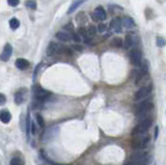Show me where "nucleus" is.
Wrapping results in <instances>:
<instances>
[{
    "instance_id": "obj_1",
    "label": "nucleus",
    "mask_w": 166,
    "mask_h": 165,
    "mask_svg": "<svg viewBox=\"0 0 166 165\" xmlns=\"http://www.w3.org/2000/svg\"><path fill=\"white\" fill-rule=\"evenodd\" d=\"M154 109V105L151 101H145L139 104L137 106V109H136V116H137L138 119H145V118H148L151 112Z\"/></svg>"
},
{
    "instance_id": "obj_2",
    "label": "nucleus",
    "mask_w": 166,
    "mask_h": 165,
    "mask_svg": "<svg viewBox=\"0 0 166 165\" xmlns=\"http://www.w3.org/2000/svg\"><path fill=\"white\" fill-rule=\"evenodd\" d=\"M153 125V118L141 119L137 125L135 126L132 131V136H142L149 130Z\"/></svg>"
},
{
    "instance_id": "obj_3",
    "label": "nucleus",
    "mask_w": 166,
    "mask_h": 165,
    "mask_svg": "<svg viewBox=\"0 0 166 165\" xmlns=\"http://www.w3.org/2000/svg\"><path fill=\"white\" fill-rule=\"evenodd\" d=\"M33 92H34V106H37V107H41V105L43 104L45 100H47L51 96L50 92L44 89L40 85L34 86Z\"/></svg>"
},
{
    "instance_id": "obj_4",
    "label": "nucleus",
    "mask_w": 166,
    "mask_h": 165,
    "mask_svg": "<svg viewBox=\"0 0 166 165\" xmlns=\"http://www.w3.org/2000/svg\"><path fill=\"white\" fill-rule=\"evenodd\" d=\"M152 92V86L151 85H144L141 86L137 92L135 93V101H139V100H142L148 97Z\"/></svg>"
},
{
    "instance_id": "obj_5",
    "label": "nucleus",
    "mask_w": 166,
    "mask_h": 165,
    "mask_svg": "<svg viewBox=\"0 0 166 165\" xmlns=\"http://www.w3.org/2000/svg\"><path fill=\"white\" fill-rule=\"evenodd\" d=\"M145 158H146V153L138 150V152H136L135 154H133L131 156L130 162H131V164H142L144 163Z\"/></svg>"
},
{
    "instance_id": "obj_6",
    "label": "nucleus",
    "mask_w": 166,
    "mask_h": 165,
    "mask_svg": "<svg viewBox=\"0 0 166 165\" xmlns=\"http://www.w3.org/2000/svg\"><path fill=\"white\" fill-rule=\"evenodd\" d=\"M129 57H130V60H131V62L134 64V66H136V67L141 66L142 56H141L140 51H138V50H132L131 52H130V54H129Z\"/></svg>"
},
{
    "instance_id": "obj_7",
    "label": "nucleus",
    "mask_w": 166,
    "mask_h": 165,
    "mask_svg": "<svg viewBox=\"0 0 166 165\" xmlns=\"http://www.w3.org/2000/svg\"><path fill=\"white\" fill-rule=\"evenodd\" d=\"M92 18L93 21H104L106 19V12L102 6H98L95 12L92 14Z\"/></svg>"
},
{
    "instance_id": "obj_8",
    "label": "nucleus",
    "mask_w": 166,
    "mask_h": 165,
    "mask_svg": "<svg viewBox=\"0 0 166 165\" xmlns=\"http://www.w3.org/2000/svg\"><path fill=\"white\" fill-rule=\"evenodd\" d=\"M110 27L113 31L118 32V33H120L123 31V21L122 18L119 17H115L112 19V21L110 22Z\"/></svg>"
},
{
    "instance_id": "obj_9",
    "label": "nucleus",
    "mask_w": 166,
    "mask_h": 165,
    "mask_svg": "<svg viewBox=\"0 0 166 165\" xmlns=\"http://www.w3.org/2000/svg\"><path fill=\"white\" fill-rule=\"evenodd\" d=\"M13 53V47L11 44H6L4 48H3V51L1 55H0V59L2 61H8L9 59V57L12 56Z\"/></svg>"
},
{
    "instance_id": "obj_10",
    "label": "nucleus",
    "mask_w": 166,
    "mask_h": 165,
    "mask_svg": "<svg viewBox=\"0 0 166 165\" xmlns=\"http://www.w3.org/2000/svg\"><path fill=\"white\" fill-rule=\"evenodd\" d=\"M148 73H146L145 71H142V72L137 76V78H136L135 84L137 86H142L143 84H146V82H148ZM143 86H144V85H143Z\"/></svg>"
},
{
    "instance_id": "obj_11",
    "label": "nucleus",
    "mask_w": 166,
    "mask_h": 165,
    "mask_svg": "<svg viewBox=\"0 0 166 165\" xmlns=\"http://www.w3.org/2000/svg\"><path fill=\"white\" fill-rule=\"evenodd\" d=\"M26 93H27V92H26L25 88H22V89L19 90L18 92H16V95H15V103H16V104L21 105L22 103L25 101Z\"/></svg>"
},
{
    "instance_id": "obj_12",
    "label": "nucleus",
    "mask_w": 166,
    "mask_h": 165,
    "mask_svg": "<svg viewBox=\"0 0 166 165\" xmlns=\"http://www.w3.org/2000/svg\"><path fill=\"white\" fill-rule=\"evenodd\" d=\"M15 63L19 70H26L29 67V61L24 59V58H18Z\"/></svg>"
},
{
    "instance_id": "obj_13",
    "label": "nucleus",
    "mask_w": 166,
    "mask_h": 165,
    "mask_svg": "<svg viewBox=\"0 0 166 165\" xmlns=\"http://www.w3.org/2000/svg\"><path fill=\"white\" fill-rule=\"evenodd\" d=\"M11 119H12V114L8 111V110H1V111H0V121H1L2 122L8 124Z\"/></svg>"
},
{
    "instance_id": "obj_14",
    "label": "nucleus",
    "mask_w": 166,
    "mask_h": 165,
    "mask_svg": "<svg viewBox=\"0 0 166 165\" xmlns=\"http://www.w3.org/2000/svg\"><path fill=\"white\" fill-rule=\"evenodd\" d=\"M59 46H60V45H58L56 43H50V45H49V47L47 49V54L49 55V56L54 55V54H58V49H59Z\"/></svg>"
},
{
    "instance_id": "obj_15",
    "label": "nucleus",
    "mask_w": 166,
    "mask_h": 165,
    "mask_svg": "<svg viewBox=\"0 0 166 165\" xmlns=\"http://www.w3.org/2000/svg\"><path fill=\"white\" fill-rule=\"evenodd\" d=\"M85 1H86V0H75V1L71 4L69 11H68V14H72V12H74L81 4H83Z\"/></svg>"
},
{
    "instance_id": "obj_16",
    "label": "nucleus",
    "mask_w": 166,
    "mask_h": 165,
    "mask_svg": "<svg viewBox=\"0 0 166 165\" xmlns=\"http://www.w3.org/2000/svg\"><path fill=\"white\" fill-rule=\"evenodd\" d=\"M53 130H54V128H49L44 132L43 135H42V140H43V142H47L48 140H50V139L53 137V134H52L53 133Z\"/></svg>"
},
{
    "instance_id": "obj_17",
    "label": "nucleus",
    "mask_w": 166,
    "mask_h": 165,
    "mask_svg": "<svg viewBox=\"0 0 166 165\" xmlns=\"http://www.w3.org/2000/svg\"><path fill=\"white\" fill-rule=\"evenodd\" d=\"M133 46H134V38L132 35H126L125 41H123V48L129 49V48H132Z\"/></svg>"
},
{
    "instance_id": "obj_18",
    "label": "nucleus",
    "mask_w": 166,
    "mask_h": 165,
    "mask_svg": "<svg viewBox=\"0 0 166 165\" xmlns=\"http://www.w3.org/2000/svg\"><path fill=\"white\" fill-rule=\"evenodd\" d=\"M122 21H123V26H125L126 28H133L135 26V22L132 18L125 17L122 19Z\"/></svg>"
},
{
    "instance_id": "obj_19",
    "label": "nucleus",
    "mask_w": 166,
    "mask_h": 165,
    "mask_svg": "<svg viewBox=\"0 0 166 165\" xmlns=\"http://www.w3.org/2000/svg\"><path fill=\"white\" fill-rule=\"evenodd\" d=\"M31 134V121H30V112H27V118H26V135L27 139L30 138Z\"/></svg>"
},
{
    "instance_id": "obj_20",
    "label": "nucleus",
    "mask_w": 166,
    "mask_h": 165,
    "mask_svg": "<svg viewBox=\"0 0 166 165\" xmlns=\"http://www.w3.org/2000/svg\"><path fill=\"white\" fill-rule=\"evenodd\" d=\"M56 38H58V40L63 41V42H68L71 40V35L69 33H67V32L64 31H59L56 33Z\"/></svg>"
},
{
    "instance_id": "obj_21",
    "label": "nucleus",
    "mask_w": 166,
    "mask_h": 165,
    "mask_svg": "<svg viewBox=\"0 0 166 165\" xmlns=\"http://www.w3.org/2000/svg\"><path fill=\"white\" fill-rule=\"evenodd\" d=\"M123 45V40L120 38L118 37H115V38H112V41H111V46L113 47H115V48H120Z\"/></svg>"
},
{
    "instance_id": "obj_22",
    "label": "nucleus",
    "mask_w": 166,
    "mask_h": 165,
    "mask_svg": "<svg viewBox=\"0 0 166 165\" xmlns=\"http://www.w3.org/2000/svg\"><path fill=\"white\" fill-rule=\"evenodd\" d=\"M19 26H20V22H19L18 19L16 18H13L9 20V27H11L13 30H16Z\"/></svg>"
},
{
    "instance_id": "obj_23",
    "label": "nucleus",
    "mask_w": 166,
    "mask_h": 165,
    "mask_svg": "<svg viewBox=\"0 0 166 165\" xmlns=\"http://www.w3.org/2000/svg\"><path fill=\"white\" fill-rule=\"evenodd\" d=\"M11 165H25V162L20 157H14L11 160Z\"/></svg>"
},
{
    "instance_id": "obj_24",
    "label": "nucleus",
    "mask_w": 166,
    "mask_h": 165,
    "mask_svg": "<svg viewBox=\"0 0 166 165\" xmlns=\"http://www.w3.org/2000/svg\"><path fill=\"white\" fill-rule=\"evenodd\" d=\"M25 5H26V8H28L30 9H35L37 8V1H35V0H26Z\"/></svg>"
},
{
    "instance_id": "obj_25",
    "label": "nucleus",
    "mask_w": 166,
    "mask_h": 165,
    "mask_svg": "<svg viewBox=\"0 0 166 165\" xmlns=\"http://www.w3.org/2000/svg\"><path fill=\"white\" fill-rule=\"evenodd\" d=\"M86 31H87V34L90 35V37H93L96 33H97V28L95 26H93V25H90V26L86 29Z\"/></svg>"
},
{
    "instance_id": "obj_26",
    "label": "nucleus",
    "mask_w": 166,
    "mask_h": 165,
    "mask_svg": "<svg viewBox=\"0 0 166 165\" xmlns=\"http://www.w3.org/2000/svg\"><path fill=\"white\" fill-rule=\"evenodd\" d=\"M156 44H157V46L159 48H162V47H164L165 45H166V41L164 40L163 38H157V41H156Z\"/></svg>"
},
{
    "instance_id": "obj_27",
    "label": "nucleus",
    "mask_w": 166,
    "mask_h": 165,
    "mask_svg": "<svg viewBox=\"0 0 166 165\" xmlns=\"http://www.w3.org/2000/svg\"><path fill=\"white\" fill-rule=\"evenodd\" d=\"M37 122H38V125L40 126V127H44L45 122H44L43 116H42L41 114H37Z\"/></svg>"
},
{
    "instance_id": "obj_28",
    "label": "nucleus",
    "mask_w": 166,
    "mask_h": 165,
    "mask_svg": "<svg viewBox=\"0 0 166 165\" xmlns=\"http://www.w3.org/2000/svg\"><path fill=\"white\" fill-rule=\"evenodd\" d=\"M98 30L100 32H104L107 30V25L105 23H100L99 26H98Z\"/></svg>"
},
{
    "instance_id": "obj_29",
    "label": "nucleus",
    "mask_w": 166,
    "mask_h": 165,
    "mask_svg": "<svg viewBox=\"0 0 166 165\" xmlns=\"http://www.w3.org/2000/svg\"><path fill=\"white\" fill-rule=\"evenodd\" d=\"M19 2H20V0H8V3L13 8H15V6H17L19 4Z\"/></svg>"
},
{
    "instance_id": "obj_30",
    "label": "nucleus",
    "mask_w": 166,
    "mask_h": 165,
    "mask_svg": "<svg viewBox=\"0 0 166 165\" xmlns=\"http://www.w3.org/2000/svg\"><path fill=\"white\" fill-rule=\"evenodd\" d=\"M5 102H6V98H5V96L3 95V93H0V106L4 105V104H5Z\"/></svg>"
},
{
    "instance_id": "obj_31",
    "label": "nucleus",
    "mask_w": 166,
    "mask_h": 165,
    "mask_svg": "<svg viewBox=\"0 0 166 165\" xmlns=\"http://www.w3.org/2000/svg\"><path fill=\"white\" fill-rule=\"evenodd\" d=\"M72 37H73V38L76 42H80V40H81L80 34H78V33H73V35H72Z\"/></svg>"
},
{
    "instance_id": "obj_32",
    "label": "nucleus",
    "mask_w": 166,
    "mask_h": 165,
    "mask_svg": "<svg viewBox=\"0 0 166 165\" xmlns=\"http://www.w3.org/2000/svg\"><path fill=\"white\" fill-rule=\"evenodd\" d=\"M35 131L37 129L34 127V122H31V134H35Z\"/></svg>"
},
{
    "instance_id": "obj_33",
    "label": "nucleus",
    "mask_w": 166,
    "mask_h": 165,
    "mask_svg": "<svg viewBox=\"0 0 166 165\" xmlns=\"http://www.w3.org/2000/svg\"><path fill=\"white\" fill-rule=\"evenodd\" d=\"M136 165H144V163H142V164H136Z\"/></svg>"
}]
</instances>
